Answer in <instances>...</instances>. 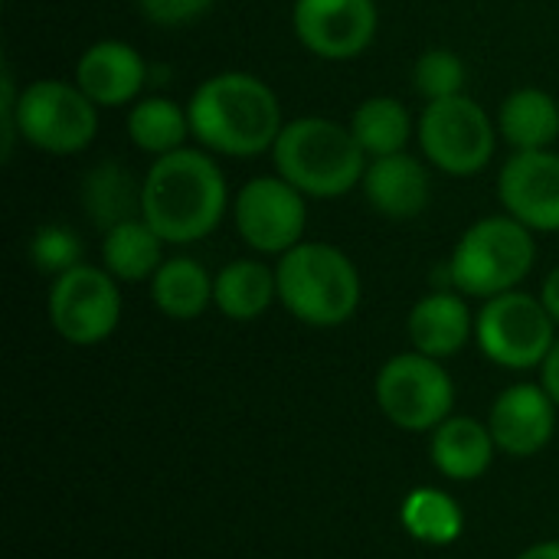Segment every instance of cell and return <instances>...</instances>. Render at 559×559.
<instances>
[{"mask_svg":"<svg viewBox=\"0 0 559 559\" xmlns=\"http://www.w3.org/2000/svg\"><path fill=\"white\" fill-rule=\"evenodd\" d=\"M554 406L557 403L544 386H534V383L508 386L498 396L491 419H488V429H491L498 449L514 459L537 455L554 439V426H557Z\"/></svg>","mask_w":559,"mask_h":559,"instance_id":"9a60e30c","label":"cell"},{"mask_svg":"<svg viewBox=\"0 0 559 559\" xmlns=\"http://www.w3.org/2000/svg\"><path fill=\"white\" fill-rule=\"evenodd\" d=\"M475 341L488 360L508 370L544 367L557 344V321L547 305L527 292H504L488 298L475 318Z\"/></svg>","mask_w":559,"mask_h":559,"instance_id":"ba28073f","label":"cell"},{"mask_svg":"<svg viewBox=\"0 0 559 559\" xmlns=\"http://www.w3.org/2000/svg\"><path fill=\"white\" fill-rule=\"evenodd\" d=\"M160 265H164V239L144 216H134L102 233V269L118 282L154 278Z\"/></svg>","mask_w":559,"mask_h":559,"instance_id":"ffe728a7","label":"cell"},{"mask_svg":"<svg viewBox=\"0 0 559 559\" xmlns=\"http://www.w3.org/2000/svg\"><path fill=\"white\" fill-rule=\"evenodd\" d=\"M151 298L160 314L174 321H193L213 305V278L197 259L174 255L164 259V265L154 272Z\"/></svg>","mask_w":559,"mask_h":559,"instance_id":"603a6c76","label":"cell"},{"mask_svg":"<svg viewBox=\"0 0 559 559\" xmlns=\"http://www.w3.org/2000/svg\"><path fill=\"white\" fill-rule=\"evenodd\" d=\"M498 200L531 233H559V154L514 151L498 174Z\"/></svg>","mask_w":559,"mask_h":559,"instance_id":"4fadbf2b","label":"cell"},{"mask_svg":"<svg viewBox=\"0 0 559 559\" xmlns=\"http://www.w3.org/2000/svg\"><path fill=\"white\" fill-rule=\"evenodd\" d=\"M216 0H138V10L144 13L147 23L154 26H187L193 20H200L203 13H210Z\"/></svg>","mask_w":559,"mask_h":559,"instance_id":"f1b7e54d","label":"cell"},{"mask_svg":"<svg viewBox=\"0 0 559 559\" xmlns=\"http://www.w3.org/2000/svg\"><path fill=\"white\" fill-rule=\"evenodd\" d=\"M272 160L278 177L314 200H334L357 190L370 164L350 124L318 115L285 121Z\"/></svg>","mask_w":559,"mask_h":559,"instance_id":"3957f363","label":"cell"},{"mask_svg":"<svg viewBox=\"0 0 559 559\" xmlns=\"http://www.w3.org/2000/svg\"><path fill=\"white\" fill-rule=\"evenodd\" d=\"M141 183L121 160H98L82 177V206L95 229L108 233L118 223L141 216Z\"/></svg>","mask_w":559,"mask_h":559,"instance_id":"ac0fdd59","label":"cell"},{"mask_svg":"<svg viewBox=\"0 0 559 559\" xmlns=\"http://www.w3.org/2000/svg\"><path fill=\"white\" fill-rule=\"evenodd\" d=\"M187 115L200 147L223 157H259L275 147L285 128L275 88L239 69L203 79L187 102Z\"/></svg>","mask_w":559,"mask_h":559,"instance_id":"7a4b0ae2","label":"cell"},{"mask_svg":"<svg viewBox=\"0 0 559 559\" xmlns=\"http://www.w3.org/2000/svg\"><path fill=\"white\" fill-rule=\"evenodd\" d=\"M29 259L39 272L59 278L62 272L82 265V239L66 223H43L29 239Z\"/></svg>","mask_w":559,"mask_h":559,"instance_id":"83f0119b","label":"cell"},{"mask_svg":"<svg viewBox=\"0 0 559 559\" xmlns=\"http://www.w3.org/2000/svg\"><path fill=\"white\" fill-rule=\"evenodd\" d=\"M495 436L475 419H445L432 436V462L445 478L472 481L488 472L495 459Z\"/></svg>","mask_w":559,"mask_h":559,"instance_id":"7402d4cb","label":"cell"},{"mask_svg":"<svg viewBox=\"0 0 559 559\" xmlns=\"http://www.w3.org/2000/svg\"><path fill=\"white\" fill-rule=\"evenodd\" d=\"M360 190L380 216L396 219V223L423 216L432 200L429 170L409 151L370 157Z\"/></svg>","mask_w":559,"mask_h":559,"instance_id":"2e32d148","label":"cell"},{"mask_svg":"<svg viewBox=\"0 0 559 559\" xmlns=\"http://www.w3.org/2000/svg\"><path fill=\"white\" fill-rule=\"evenodd\" d=\"M498 134L514 151H547L559 138V105L544 88H514L498 108Z\"/></svg>","mask_w":559,"mask_h":559,"instance_id":"d6986e66","label":"cell"},{"mask_svg":"<svg viewBox=\"0 0 559 559\" xmlns=\"http://www.w3.org/2000/svg\"><path fill=\"white\" fill-rule=\"evenodd\" d=\"M278 301L301 324L337 328L360 308V272L331 242H298L275 265Z\"/></svg>","mask_w":559,"mask_h":559,"instance_id":"277c9868","label":"cell"},{"mask_svg":"<svg viewBox=\"0 0 559 559\" xmlns=\"http://www.w3.org/2000/svg\"><path fill=\"white\" fill-rule=\"evenodd\" d=\"M416 131L423 157L449 177H475L495 160L498 118L472 95L426 102Z\"/></svg>","mask_w":559,"mask_h":559,"instance_id":"52a82bcc","label":"cell"},{"mask_svg":"<svg viewBox=\"0 0 559 559\" xmlns=\"http://www.w3.org/2000/svg\"><path fill=\"white\" fill-rule=\"evenodd\" d=\"M518 559H559V544H537V547L524 550Z\"/></svg>","mask_w":559,"mask_h":559,"instance_id":"1f68e13d","label":"cell"},{"mask_svg":"<svg viewBox=\"0 0 559 559\" xmlns=\"http://www.w3.org/2000/svg\"><path fill=\"white\" fill-rule=\"evenodd\" d=\"M242 242L262 255H285L305 242L308 197L278 174L252 177L239 187L233 203Z\"/></svg>","mask_w":559,"mask_h":559,"instance_id":"8fae6325","label":"cell"},{"mask_svg":"<svg viewBox=\"0 0 559 559\" xmlns=\"http://www.w3.org/2000/svg\"><path fill=\"white\" fill-rule=\"evenodd\" d=\"M403 527L409 537H416L419 544L429 547H445L455 544L462 537L465 518L462 508L455 504V498H449L445 491L436 488H419L403 501Z\"/></svg>","mask_w":559,"mask_h":559,"instance_id":"484cf974","label":"cell"},{"mask_svg":"<svg viewBox=\"0 0 559 559\" xmlns=\"http://www.w3.org/2000/svg\"><path fill=\"white\" fill-rule=\"evenodd\" d=\"M377 403L383 416L406 429L426 432L439 429L455 403V386L445 367L426 354H400L383 364L377 377Z\"/></svg>","mask_w":559,"mask_h":559,"instance_id":"9c48e42d","label":"cell"},{"mask_svg":"<svg viewBox=\"0 0 559 559\" xmlns=\"http://www.w3.org/2000/svg\"><path fill=\"white\" fill-rule=\"evenodd\" d=\"M49 321L52 331L75 347L102 344L121 321L118 278L85 262L62 272L49 288Z\"/></svg>","mask_w":559,"mask_h":559,"instance_id":"30bf717a","label":"cell"},{"mask_svg":"<svg viewBox=\"0 0 559 559\" xmlns=\"http://www.w3.org/2000/svg\"><path fill=\"white\" fill-rule=\"evenodd\" d=\"M544 390L554 396V403L559 406V337L557 344H554V350L544 360Z\"/></svg>","mask_w":559,"mask_h":559,"instance_id":"f546056e","label":"cell"},{"mask_svg":"<svg viewBox=\"0 0 559 559\" xmlns=\"http://www.w3.org/2000/svg\"><path fill=\"white\" fill-rule=\"evenodd\" d=\"M292 26L311 56L350 62L373 46L380 10L377 0H295Z\"/></svg>","mask_w":559,"mask_h":559,"instance_id":"7c38bea8","label":"cell"},{"mask_svg":"<svg viewBox=\"0 0 559 559\" xmlns=\"http://www.w3.org/2000/svg\"><path fill=\"white\" fill-rule=\"evenodd\" d=\"M537 262L534 233L514 216H485L472 223L452 249L449 285L465 298H498L514 292Z\"/></svg>","mask_w":559,"mask_h":559,"instance_id":"5b68a950","label":"cell"},{"mask_svg":"<svg viewBox=\"0 0 559 559\" xmlns=\"http://www.w3.org/2000/svg\"><path fill=\"white\" fill-rule=\"evenodd\" d=\"M350 131L357 138V144L364 147L367 157H386V154H400L406 151L416 121L409 115V108L393 98V95H373L364 98L354 115H350Z\"/></svg>","mask_w":559,"mask_h":559,"instance_id":"d4e9b609","label":"cell"},{"mask_svg":"<svg viewBox=\"0 0 559 559\" xmlns=\"http://www.w3.org/2000/svg\"><path fill=\"white\" fill-rule=\"evenodd\" d=\"M16 138L29 147L69 157L85 151L98 134V105L66 79H36L20 88L13 111Z\"/></svg>","mask_w":559,"mask_h":559,"instance_id":"8992f818","label":"cell"},{"mask_svg":"<svg viewBox=\"0 0 559 559\" xmlns=\"http://www.w3.org/2000/svg\"><path fill=\"white\" fill-rule=\"evenodd\" d=\"M406 328H409L413 347L436 360L455 357L475 334V321L465 305V295L445 292V288L419 298L409 311Z\"/></svg>","mask_w":559,"mask_h":559,"instance_id":"e0dca14e","label":"cell"},{"mask_svg":"<svg viewBox=\"0 0 559 559\" xmlns=\"http://www.w3.org/2000/svg\"><path fill=\"white\" fill-rule=\"evenodd\" d=\"M540 301L547 305V311L554 314V321L559 324V265L547 275L544 288H540Z\"/></svg>","mask_w":559,"mask_h":559,"instance_id":"4dcf8cb0","label":"cell"},{"mask_svg":"<svg viewBox=\"0 0 559 559\" xmlns=\"http://www.w3.org/2000/svg\"><path fill=\"white\" fill-rule=\"evenodd\" d=\"M124 128H128L131 144L151 157L174 154V151L187 147V138H193L187 105H180L167 95L138 98L128 111Z\"/></svg>","mask_w":559,"mask_h":559,"instance_id":"cb8c5ba5","label":"cell"},{"mask_svg":"<svg viewBox=\"0 0 559 559\" xmlns=\"http://www.w3.org/2000/svg\"><path fill=\"white\" fill-rule=\"evenodd\" d=\"M278 298L275 269L255 259H236L223 265L213 278V305L229 321H255Z\"/></svg>","mask_w":559,"mask_h":559,"instance_id":"44dd1931","label":"cell"},{"mask_svg":"<svg viewBox=\"0 0 559 559\" xmlns=\"http://www.w3.org/2000/svg\"><path fill=\"white\" fill-rule=\"evenodd\" d=\"M147 82L144 56L124 39H98L75 62V85L98 108H121L141 98Z\"/></svg>","mask_w":559,"mask_h":559,"instance_id":"5bb4252c","label":"cell"},{"mask_svg":"<svg viewBox=\"0 0 559 559\" xmlns=\"http://www.w3.org/2000/svg\"><path fill=\"white\" fill-rule=\"evenodd\" d=\"M141 180V216L170 246L206 239L229 210L226 177L203 147L154 157Z\"/></svg>","mask_w":559,"mask_h":559,"instance_id":"6da1fadb","label":"cell"},{"mask_svg":"<svg viewBox=\"0 0 559 559\" xmlns=\"http://www.w3.org/2000/svg\"><path fill=\"white\" fill-rule=\"evenodd\" d=\"M465 79H468L465 59L455 49H449V46H429L413 62V88L426 102L465 95Z\"/></svg>","mask_w":559,"mask_h":559,"instance_id":"4316f807","label":"cell"}]
</instances>
